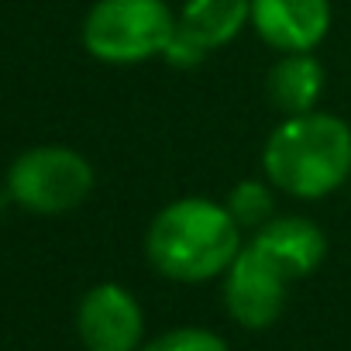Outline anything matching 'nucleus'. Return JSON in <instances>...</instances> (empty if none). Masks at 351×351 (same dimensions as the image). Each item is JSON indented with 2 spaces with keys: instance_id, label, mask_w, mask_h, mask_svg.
Returning a JSON list of instances; mask_svg holds the SVG:
<instances>
[{
  "instance_id": "obj_8",
  "label": "nucleus",
  "mask_w": 351,
  "mask_h": 351,
  "mask_svg": "<svg viewBox=\"0 0 351 351\" xmlns=\"http://www.w3.org/2000/svg\"><path fill=\"white\" fill-rule=\"evenodd\" d=\"M255 252H262L289 282L313 276L327 258V234L310 217H272L252 241Z\"/></svg>"
},
{
  "instance_id": "obj_2",
  "label": "nucleus",
  "mask_w": 351,
  "mask_h": 351,
  "mask_svg": "<svg viewBox=\"0 0 351 351\" xmlns=\"http://www.w3.org/2000/svg\"><path fill=\"white\" fill-rule=\"evenodd\" d=\"M265 180L296 200H320L351 176V128L327 110L282 117L262 148Z\"/></svg>"
},
{
  "instance_id": "obj_3",
  "label": "nucleus",
  "mask_w": 351,
  "mask_h": 351,
  "mask_svg": "<svg viewBox=\"0 0 351 351\" xmlns=\"http://www.w3.org/2000/svg\"><path fill=\"white\" fill-rule=\"evenodd\" d=\"M176 18L165 0H97L86 11L83 49L107 66H138L165 52Z\"/></svg>"
},
{
  "instance_id": "obj_6",
  "label": "nucleus",
  "mask_w": 351,
  "mask_h": 351,
  "mask_svg": "<svg viewBox=\"0 0 351 351\" xmlns=\"http://www.w3.org/2000/svg\"><path fill=\"white\" fill-rule=\"evenodd\" d=\"M76 330L86 351H138L145 337V313L121 282H97L76 310Z\"/></svg>"
},
{
  "instance_id": "obj_1",
  "label": "nucleus",
  "mask_w": 351,
  "mask_h": 351,
  "mask_svg": "<svg viewBox=\"0 0 351 351\" xmlns=\"http://www.w3.org/2000/svg\"><path fill=\"white\" fill-rule=\"evenodd\" d=\"M241 248V228L228 207L210 197H180L165 204L145 234L152 269L172 282H210L231 269Z\"/></svg>"
},
{
  "instance_id": "obj_12",
  "label": "nucleus",
  "mask_w": 351,
  "mask_h": 351,
  "mask_svg": "<svg viewBox=\"0 0 351 351\" xmlns=\"http://www.w3.org/2000/svg\"><path fill=\"white\" fill-rule=\"evenodd\" d=\"M138 351H231L228 341L207 327H172L155 341L141 344Z\"/></svg>"
},
{
  "instance_id": "obj_4",
  "label": "nucleus",
  "mask_w": 351,
  "mask_h": 351,
  "mask_svg": "<svg viewBox=\"0 0 351 351\" xmlns=\"http://www.w3.org/2000/svg\"><path fill=\"white\" fill-rule=\"evenodd\" d=\"M93 165L66 145H38L21 152L8 169V197L32 214L76 210L93 193Z\"/></svg>"
},
{
  "instance_id": "obj_13",
  "label": "nucleus",
  "mask_w": 351,
  "mask_h": 351,
  "mask_svg": "<svg viewBox=\"0 0 351 351\" xmlns=\"http://www.w3.org/2000/svg\"><path fill=\"white\" fill-rule=\"evenodd\" d=\"M204 49L190 38V35H183L180 28H176V35H172V42L165 45V52H162V59L169 62V66H180V69H190V66H200L204 62Z\"/></svg>"
},
{
  "instance_id": "obj_5",
  "label": "nucleus",
  "mask_w": 351,
  "mask_h": 351,
  "mask_svg": "<svg viewBox=\"0 0 351 351\" xmlns=\"http://www.w3.org/2000/svg\"><path fill=\"white\" fill-rule=\"evenodd\" d=\"M286 296L289 279L252 245H245L224 272V306L245 330L272 327L286 310Z\"/></svg>"
},
{
  "instance_id": "obj_10",
  "label": "nucleus",
  "mask_w": 351,
  "mask_h": 351,
  "mask_svg": "<svg viewBox=\"0 0 351 351\" xmlns=\"http://www.w3.org/2000/svg\"><path fill=\"white\" fill-rule=\"evenodd\" d=\"M245 25H252V0H186L176 18V28L204 52L234 42Z\"/></svg>"
},
{
  "instance_id": "obj_11",
  "label": "nucleus",
  "mask_w": 351,
  "mask_h": 351,
  "mask_svg": "<svg viewBox=\"0 0 351 351\" xmlns=\"http://www.w3.org/2000/svg\"><path fill=\"white\" fill-rule=\"evenodd\" d=\"M272 183L265 180V183H258V180H245V183H238L234 190H231V197H228V214L234 217V224L245 231V228H255V231H262L272 217H276V197H272Z\"/></svg>"
},
{
  "instance_id": "obj_7",
  "label": "nucleus",
  "mask_w": 351,
  "mask_h": 351,
  "mask_svg": "<svg viewBox=\"0 0 351 351\" xmlns=\"http://www.w3.org/2000/svg\"><path fill=\"white\" fill-rule=\"evenodd\" d=\"M252 28L276 52H313L330 32V0H252Z\"/></svg>"
},
{
  "instance_id": "obj_9",
  "label": "nucleus",
  "mask_w": 351,
  "mask_h": 351,
  "mask_svg": "<svg viewBox=\"0 0 351 351\" xmlns=\"http://www.w3.org/2000/svg\"><path fill=\"white\" fill-rule=\"evenodd\" d=\"M327 73L313 52H282L265 80V93L282 117H300L317 110Z\"/></svg>"
}]
</instances>
